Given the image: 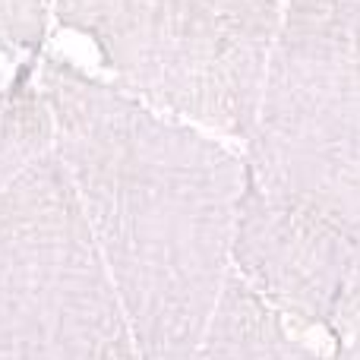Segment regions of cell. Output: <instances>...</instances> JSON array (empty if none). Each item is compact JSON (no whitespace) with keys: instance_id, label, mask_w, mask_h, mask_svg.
<instances>
[{"instance_id":"7a4b0ae2","label":"cell","mask_w":360,"mask_h":360,"mask_svg":"<svg viewBox=\"0 0 360 360\" xmlns=\"http://www.w3.org/2000/svg\"><path fill=\"white\" fill-rule=\"evenodd\" d=\"M0 360H143L51 149L0 193Z\"/></svg>"},{"instance_id":"6da1fadb","label":"cell","mask_w":360,"mask_h":360,"mask_svg":"<svg viewBox=\"0 0 360 360\" xmlns=\"http://www.w3.org/2000/svg\"><path fill=\"white\" fill-rule=\"evenodd\" d=\"M54 155L108 262L143 360H196L224 294L240 171L196 133L105 89L60 82Z\"/></svg>"},{"instance_id":"3957f363","label":"cell","mask_w":360,"mask_h":360,"mask_svg":"<svg viewBox=\"0 0 360 360\" xmlns=\"http://www.w3.org/2000/svg\"><path fill=\"white\" fill-rule=\"evenodd\" d=\"M29 152H32V146L25 143V136H19V124L10 117L6 105L0 101V193H4L6 180L25 162Z\"/></svg>"}]
</instances>
